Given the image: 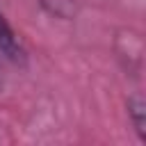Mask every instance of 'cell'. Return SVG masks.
<instances>
[{
	"instance_id": "cell-1",
	"label": "cell",
	"mask_w": 146,
	"mask_h": 146,
	"mask_svg": "<svg viewBox=\"0 0 146 146\" xmlns=\"http://www.w3.org/2000/svg\"><path fill=\"white\" fill-rule=\"evenodd\" d=\"M0 52L11 62H23L25 59V50L18 43V36L11 30V25L7 23V18L2 16V11H0Z\"/></svg>"
},
{
	"instance_id": "cell-2",
	"label": "cell",
	"mask_w": 146,
	"mask_h": 146,
	"mask_svg": "<svg viewBox=\"0 0 146 146\" xmlns=\"http://www.w3.org/2000/svg\"><path fill=\"white\" fill-rule=\"evenodd\" d=\"M144 100L139 98V96H135L130 103H128V114H130V119H132V125H135V130H137V135L141 137V139H146V121H144Z\"/></svg>"
}]
</instances>
